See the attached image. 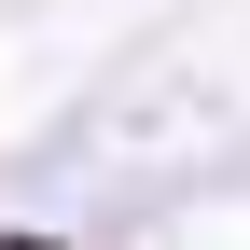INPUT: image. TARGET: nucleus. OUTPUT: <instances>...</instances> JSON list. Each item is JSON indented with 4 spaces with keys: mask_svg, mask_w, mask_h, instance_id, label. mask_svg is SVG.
<instances>
[{
    "mask_svg": "<svg viewBox=\"0 0 250 250\" xmlns=\"http://www.w3.org/2000/svg\"><path fill=\"white\" fill-rule=\"evenodd\" d=\"M0 250H42V236H0Z\"/></svg>",
    "mask_w": 250,
    "mask_h": 250,
    "instance_id": "1",
    "label": "nucleus"
}]
</instances>
